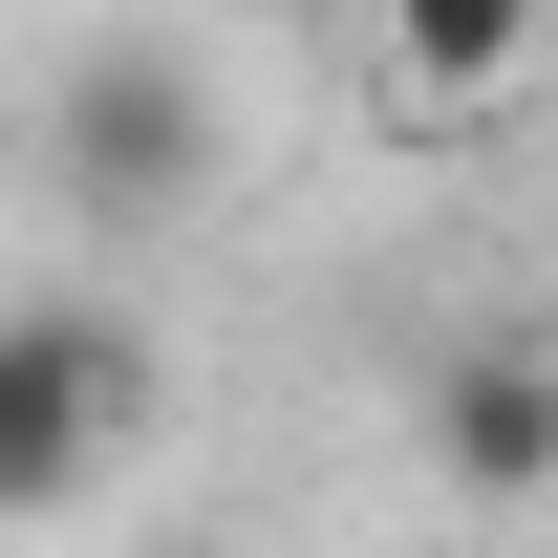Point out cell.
I'll use <instances>...</instances> for the list:
<instances>
[{
    "label": "cell",
    "mask_w": 558,
    "mask_h": 558,
    "mask_svg": "<svg viewBox=\"0 0 558 558\" xmlns=\"http://www.w3.org/2000/svg\"><path fill=\"white\" fill-rule=\"evenodd\" d=\"M44 194H65L86 236H150L172 194H215V86L172 65V44H86L65 130H44Z\"/></svg>",
    "instance_id": "cell-1"
},
{
    "label": "cell",
    "mask_w": 558,
    "mask_h": 558,
    "mask_svg": "<svg viewBox=\"0 0 558 558\" xmlns=\"http://www.w3.org/2000/svg\"><path fill=\"white\" fill-rule=\"evenodd\" d=\"M429 473L473 515H537L558 494V344H451L429 365Z\"/></svg>",
    "instance_id": "cell-3"
},
{
    "label": "cell",
    "mask_w": 558,
    "mask_h": 558,
    "mask_svg": "<svg viewBox=\"0 0 558 558\" xmlns=\"http://www.w3.org/2000/svg\"><path fill=\"white\" fill-rule=\"evenodd\" d=\"M130 409H150L130 323H108V301H22V323H0V515H65Z\"/></svg>",
    "instance_id": "cell-2"
},
{
    "label": "cell",
    "mask_w": 558,
    "mask_h": 558,
    "mask_svg": "<svg viewBox=\"0 0 558 558\" xmlns=\"http://www.w3.org/2000/svg\"><path fill=\"white\" fill-rule=\"evenodd\" d=\"M172 558H215V537H172Z\"/></svg>",
    "instance_id": "cell-5"
},
{
    "label": "cell",
    "mask_w": 558,
    "mask_h": 558,
    "mask_svg": "<svg viewBox=\"0 0 558 558\" xmlns=\"http://www.w3.org/2000/svg\"><path fill=\"white\" fill-rule=\"evenodd\" d=\"M387 65L429 108H494V86H537V0H387Z\"/></svg>",
    "instance_id": "cell-4"
}]
</instances>
